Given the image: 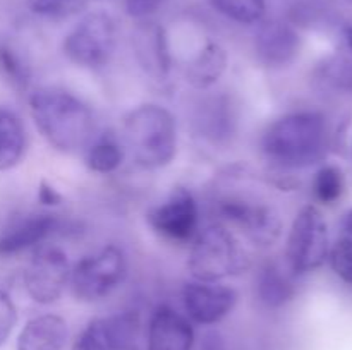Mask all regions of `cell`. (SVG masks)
I'll use <instances>...</instances> for the list:
<instances>
[{
	"label": "cell",
	"instance_id": "1",
	"mask_svg": "<svg viewBox=\"0 0 352 350\" xmlns=\"http://www.w3.org/2000/svg\"><path fill=\"white\" fill-rule=\"evenodd\" d=\"M330 148V127L318 112H296L280 117L261 137L265 158L282 170H298L320 163Z\"/></svg>",
	"mask_w": 352,
	"mask_h": 350
},
{
	"label": "cell",
	"instance_id": "2",
	"mask_svg": "<svg viewBox=\"0 0 352 350\" xmlns=\"http://www.w3.org/2000/svg\"><path fill=\"white\" fill-rule=\"evenodd\" d=\"M30 112L34 126L50 146L74 153L89 143L95 120L89 106L60 88H41L31 93Z\"/></svg>",
	"mask_w": 352,
	"mask_h": 350
},
{
	"label": "cell",
	"instance_id": "3",
	"mask_svg": "<svg viewBox=\"0 0 352 350\" xmlns=\"http://www.w3.org/2000/svg\"><path fill=\"white\" fill-rule=\"evenodd\" d=\"M124 136L143 168L167 167L177 153V126L167 108L155 103L134 108L124 122Z\"/></svg>",
	"mask_w": 352,
	"mask_h": 350
},
{
	"label": "cell",
	"instance_id": "4",
	"mask_svg": "<svg viewBox=\"0 0 352 350\" xmlns=\"http://www.w3.org/2000/svg\"><path fill=\"white\" fill-rule=\"evenodd\" d=\"M188 268L198 281H220L250 268V257L223 225H210L198 233Z\"/></svg>",
	"mask_w": 352,
	"mask_h": 350
},
{
	"label": "cell",
	"instance_id": "5",
	"mask_svg": "<svg viewBox=\"0 0 352 350\" xmlns=\"http://www.w3.org/2000/svg\"><path fill=\"white\" fill-rule=\"evenodd\" d=\"M127 261L122 249L107 246L93 256L79 261L71 270V290L78 301L96 302L109 297L124 281Z\"/></svg>",
	"mask_w": 352,
	"mask_h": 350
},
{
	"label": "cell",
	"instance_id": "6",
	"mask_svg": "<svg viewBox=\"0 0 352 350\" xmlns=\"http://www.w3.org/2000/svg\"><path fill=\"white\" fill-rule=\"evenodd\" d=\"M330 253L329 226L315 206H305L296 215L285 246L287 268L292 273H308L327 261Z\"/></svg>",
	"mask_w": 352,
	"mask_h": 350
},
{
	"label": "cell",
	"instance_id": "7",
	"mask_svg": "<svg viewBox=\"0 0 352 350\" xmlns=\"http://www.w3.org/2000/svg\"><path fill=\"white\" fill-rule=\"evenodd\" d=\"M217 213L258 247L275 246L282 235L280 213L270 202L243 196H226L217 202Z\"/></svg>",
	"mask_w": 352,
	"mask_h": 350
},
{
	"label": "cell",
	"instance_id": "8",
	"mask_svg": "<svg viewBox=\"0 0 352 350\" xmlns=\"http://www.w3.org/2000/svg\"><path fill=\"white\" fill-rule=\"evenodd\" d=\"M116 48V24L103 12L82 17L78 26L65 36L64 54L76 65L102 67L112 57Z\"/></svg>",
	"mask_w": 352,
	"mask_h": 350
},
{
	"label": "cell",
	"instance_id": "9",
	"mask_svg": "<svg viewBox=\"0 0 352 350\" xmlns=\"http://www.w3.org/2000/svg\"><path fill=\"white\" fill-rule=\"evenodd\" d=\"M69 278L67 254L55 246H40L24 271V287L36 304L48 305L62 297Z\"/></svg>",
	"mask_w": 352,
	"mask_h": 350
},
{
	"label": "cell",
	"instance_id": "10",
	"mask_svg": "<svg viewBox=\"0 0 352 350\" xmlns=\"http://www.w3.org/2000/svg\"><path fill=\"white\" fill-rule=\"evenodd\" d=\"M141 319L134 311L95 318L76 336L72 350H141Z\"/></svg>",
	"mask_w": 352,
	"mask_h": 350
},
{
	"label": "cell",
	"instance_id": "11",
	"mask_svg": "<svg viewBox=\"0 0 352 350\" xmlns=\"http://www.w3.org/2000/svg\"><path fill=\"white\" fill-rule=\"evenodd\" d=\"M198 202L186 187H175L167 201L148 213V223L158 235L175 242H186L198 230Z\"/></svg>",
	"mask_w": 352,
	"mask_h": 350
},
{
	"label": "cell",
	"instance_id": "12",
	"mask_svg": "<svg viewBox=\"0 0 352 350\" xmlns=\"http://www.w3.org/2000/svg\"><path fill=\"white\" fill-rule=\"evenodd\" d=\"M186 314L203 326L222 321L237 304V292L217 281H191L182 290Z\"/></svg>",
	"mask_w": 352,
	"mask_h": 350
},
{
	"label": "cell",
	"instance_id": "13",
	"mask_svg": "<svg viewBox=\"0 0 352 350\" xmlns=\"http://www.w3.org/2000/svg\"><path fill=\"white\" fill-rule=\"evenodd\" d=\"M195 343V328L186 316L165 304L151 312L146 350H192Z\"/></svg>",
	"mask_w": 352,
	"mask_h": 350
},
{
	"label": "cell",
	"instance_id": "14",
	"mask_svg": "<svg viewBox=\"0 0 352 350\" xmlns=\"http://www.w3.org/2000/svg\"><path fill=\"white\" fill-rule=\"evenodd\" d=\"M254 47L261 64L272 69H280L296 60L301 48V38L287 23L270 21L260 27Z\"/></svg>",
	"mask_w": 352,
	"mask_h": 350
},
{
	"label": "cell",
	"instance_id": "15",
	"mask_svg": "<svg viewBox=\"0 0 352 350\" xmlns=\"http://www.w3.org/2000/svg\"><path fill=\"white\" fill-rule=\"evenodd\" d=\"M57 226V218L50 213H33L14 220L0 232V257H9L30 247H38Z\"/></svg>",
	"mask_w": 352,
	"mask_h": 350
},
{
	"label": "cell",
	"instance_id": "16",
	"mask_svg": "<svg viewBox=\"0 0 352 350\" xmlns=\"http://www.w3.org/2000/svg\"><path fill=\"white\" fill-rule=\"evenodd\" d=\"M67 338V321L62 316L41 314L23 326L16 350H64Z\"/></svg>",
	"mask_w": 352,
	"mask_h": 350
},
{
	"label": "cell",
	"instance_id": "17",
	"mask_svg": "<svg viewBox=\"0 0 352 350\" xmlns=\"http://www.w3.org/2000/svg\"><path fill=\"white\" fill-rule=\"evenodd\" d=\"M134 48H136L138 64L148 75L160 81L170 74L172 55L164 27L158 24L144 27L138 34Z\"/></svg>",
	"mask_w": 352,
	"mask_h": 350
},
{
	"label": "cell",
	"instance_id": "18",
	"mask_svg": "<svg viewBox=\"0 0 352 350\" xmlns=\"http://www.w3.org/2000/svg\"><path fill=\"white\" fill-rule=\"evenodd\" d=\"M254 295L267 309L284 307L296 295L291 275L274 261L265 263L254 278Z\"/></svg>",
	"mask_w": 352,
	"mask_h": 350
},
{
	"label": "cell",
	"instance_id": "19",
	"mask_svg": "<svg viewBox=\"0 0 352 350\" xmlns=\"http://www.w3.org/2000/svg\"><path fill=\"white\" fill-rule=\"evenodd\" d=\"M196 122H198L199 132L206 139L213 141V143L227 141L232 136L234 126H236L232 103L226 96H215V98L206 100L199 108Z\"/></svg>",
	"mask_w": 352,
	"mask_h": 350
},
{
	"label": "cell",
	"instance_id": "20",
	"mask_svg": "<svg viewBox=\"0 0 352 350\" xmlns=\"http://www.w3.org/2000/svg\"><path fill=\"white\" fill-rule=\"evenodd\" d=\"M229 57L219 43H208L186 69V81L195 89H208L220 81L227 71Z\"/></svg>",
	"mask_w": 352,
	"mask_h": 350
},
{
	"label": "cell",
	"instance_id": "21",
	"mask_svg": "<svg viewBox=\"0 0 352 350\" xmlns=\"http://www.w3.org/2000/svg\"><path fill=\"white\" fill-rule=\"evenodd\" d=\"M26 148L23 122L14 112L0 108V170L14 168L21 161Z\"/></svg>",
	"mask_w": 352,
	"mask_h": 350
},
{
	"label": "cell",
	"instance_id": "22",
	"mask_svg": "<svg viewBox=\"0 0 352 350\" xmlns=\"http://www.w3.org/2000/svg\"><path fill=\"white\" fill-rule=\"evenodd\" d=\"M315 81L322 89L337 95L352 93V57L349 55H332L320 62L315 71Z\"/></svg>",
	"mask_w": 352,
	"mask_h": 350
},
{
	"label": "cell",
	"instance_id": "23",
	"mask_svg": "<svg viewBox=\"0 0 352 350\" xmlns=\"http://www.w3.org/2000/svg\"><path fill=\"white\" fill-rule=\"evenodd\" d=\"M329 256L333 271L352 285V209L344 215L339 226V237Z\"/></svg>",
	"mask_w": 352,
	"mask_h": 350
},
{
	"label": "cell",
	"instance_id": "24",
	"mask_svg": "<svg viewBox=\"0 0 352 350\" xmlns=\"http://www.w3.org/2000/svg\"><path fill=\"white\" fill-rule=\"evenodd\" d=\"M122 148L112 137H102L86 151V165L96 174H112L122 163Z\"/></svg>",
	"mask_w": 352,
	"mask_h": 350
},
{
	"label": "cell",
	"instance_id": "25",
	"mask_svg": "<svg viewBox=\"0 0 352 350\" xmlns=\"http://www.w3.org/2000/svg\"><path fill=\"white\" fill-rule=\"evenodd\" d=\"M212 3L220 14L241 24L258 23L265 14V0H212Z\"/></svg>",
	"mask_w": 352,
	"mask_h": 350
},
{
	"label": "cell",
	"instance_id": "26",
	"mask_svg": "<svg viewBox=\"0 0 352 350\" xmlns=\"http://www.w3.org/2000/svg\"><path fill=\"white\" fill-rule=\"evenodd\" d=\"M344 187H346L344 174L336 165H327V167L320 168L316 172L313 189H315L316 199L322 201L323 205H332V202H336L342 196Z\"/></svg>",
	"mask_w": 352,
	"mask_h": 350
},
{
	"label": "cell",
	"instance_id": "27",
	"mask_svg": "<svg viewBox=\"0 0 352 350\" xmlns=\"http://www.w3.org/2000/svg\"><path fill=\"white\" fill-rule=\"evenodd\" d=\"M0 72L7 78V81L16 88L23 89L30 81V71L26 64L14 54V50L7 47H0Z\"/></svg>",
	"mask_w": 352,
	"mask_h": 350
},
{
	"label": "cell",
	"instance_id": "28",
	"mask_svg": "<svg viewBox=\"0 0 352 350\" xmlns=\"http://www.w3.org/2000/svg\"><path fill=\"white\" fill-rule=\"evenodd\" d=\"M17 323V309L9 294L0 290V347L6 345Z\"/></svg>",
	"mask_w": 352,
	"mask_h": 350
},
{
	"label": "cell",
	"instance_id": "29",
	"mask_svg": "<svg viewBox=\"0 0 352 350\" xmlns=\"http://www.w3.org/2000/svg\"><path fill=\"white\" fill-rule=\"evenodd\" d=\"M31 12L45 17H60L71 10L72 0H28Z\"/></svg>",
	"mask_w": 352,
	"mask_h": 350
},
{
	"label": "cell",
	"instance_id": "30",
	"mask_svg": "<svg viewBox=\"0 0 352 350\" xmlns=\"http://www.w3.org/2000/svg\"><path fill=\"white\" fill-rule=\"evenodd\" d=\"M164 0H126V10L134 19H146L157 12Z\"/></svg>",
	"mask_w": 352,
	"mask_h": 350
},
{
	"label": "cell",
	"instance_id": "31",
	"mask_svg": "<svg viewBox=\"0 0 352 350\" xmlns=\"http://www.w3.org/2000/svg\"><path fill=\"white\" fill-rule=\"evenodd\" d=\"M38 201L43 206H58L62 202V194L47 180H41L38 185Z\"/></svg>",
	"mask_w": 352,
	"mask_h": 350
},
{
	"label": "cell",
	"instance_id": "32",
	"mask_svg": "<svg viewBox=\"0 0 352 350\" xmlns=\"http://www.w3.org/2000/svg\"><path fill=\"white\" fill-rule=\"evenodd\" d=\"M199 350H229L227 349V342L219 331H208L203 335L201 343H199Z\"/></svg>",
	"mask_w": 352,
	"mask_h": 350
},
{
	"label": "cell",
	"instance_id": "33",
	"mask_svg": "<svg viewBox=\"0 0 352 350\" xmlns=\"http://www.w3.org/2000/svg\"><path fill=\"white\" fill-rule=\"evenodd\" d=\"M346 40H347V45H349V48H351V51H352V26L346 31Z\"/></svg>",
	"mask_w": 352,
	"mask_h": 350
}]
</instances>
